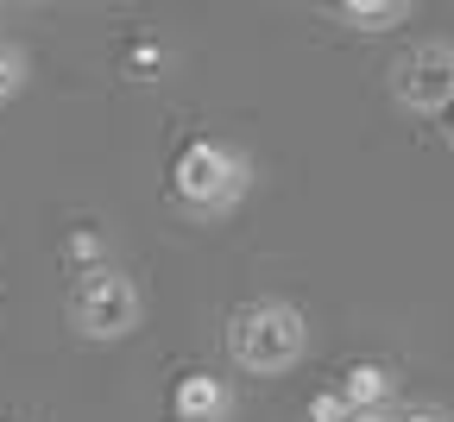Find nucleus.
I'll return each mask as SVG.
<instances>
[{
	"label": "nucleus",
	"mask_w": 454,
	"mask_h": 422,
	"mask_svg": "<svg viewBox=\"0 0 454 422\" xmlns=\"http://www.w3.org/2000/svg\"><path fill=\"white\" fill-rule=\"evenodd\" d=\"M64 253H70L76 271H95V265H107V239H101L95 227H76V233L64 239Z\"/></svg>",
	"instance_id": "10"
},
{
	"label": "nucleus",
	"mask_w": 454,
	"mask_h": 422,
	"mask_svg": "<svg viewBox=\"0 0 454 422\" xmlns=\"http://www.w3.org/2000/svg\"><path fill=\"white\" fill-rule=\"evenodd\" d=\"M26 82H32V57H26V44H20V38H0V107L20 101Z\"/></svg>",
	"instance_id": "9"
},
{
	"label": "nucleus",
	"mask_w": 454,
	"mask_h": 422,
	"mask_svg": "<svg viewBox=\"0 0 454 422\" xmlns=\"http://www.w3.org/2000/svg\"><path fill=\"white\" fill-rule=\"evenodd\" d=\"M64 309H70V328H76L82 340L114 347V340L139 334V322H145V290H139L133 271H121V265H95V271H76Z\"/></svg>",
	"instance_id": "3"
},
{
	"label": "nucleus",
	"mask_w": 454,
	"mask_h": 422,
	"mask_svg": "<svg viewBox=\"0 0 454 422\" xmlns=\"http://www.w3.org/2000/svg\"><path fill=\"white\" fill-rule=\"evenodd\" d=\"M328 20H340L348 32H391V26H411L417 7L411 0H334Z\"/></svg>",
	"instance_id": "7"
},
{
	"label": "nucleus",
	"mask_w": 454,
	"mask_h": 422,
	"mask_svg": "<svg viewBox=\"0 0 454 422\" xmlns=\"http://www.w3.org/2000/svg\"><path fill=\"white\" fill-rule=\"evenodd\" d=\"M303 353H309V316L284 296H259V303H240L227 316V359L253 379L303 366Z\"/></svg>",
	"instance_id": "2"
},
{
	"label": "nucleus",
	"mask_w": 454,
	"mask_h": 422,
	"mask_svg": "<svg viewBox=\"0 0 454 422\" xmlns=\"http://www.w3.org/2000/svg\"><path fill=\"white\" fill-rule=\"evenodd\" d=\"M397 422H454L442 403H411V410H397Z\"/></svg>",
	"instance_id": "12"
},
{
	"label": "nucleus",
	"mask_w": 454,
	"mask_h": 422,
	"mask_svg": "<svg viewBox=\"0 0 454 422\" xmlns=\"http://www.w3.org/2000/svg\"><path fill=\"white\" fill-rule=\"evenodd\" d=\"M253 158L234 145V139H190L177 152V164H170V196H177V208L202 215V221H227L247 196H253Z\"/></svg>",
	"instance_id": "1"
},
{
	"label": "nucleus",
	"mask_w": 454,
	"mask_h": 422,
	"mask_svg": "<svg viewBox=\"0 0 454 422\" xmlns=\"http://www.w3.org/2000/svg\"><path fill=\"white\" fill-rule=\"evenodd\" d=\"M385 89L404 113L442 120V107L454 101V38H417L411 51H397L385 70Z\"/></svg>",
	"instance_id": "4"
},
{
	"label": "nucleus",
	"mask_w": 454,
	"mask_h": 422,
	"mask_svg": "<svg viewBox=\"0 0 454 422\" xmlns=\"http://www.w3.org/2000/svg\"><path fill=\"white\" fill-rule=\"evenodd\" d=\"M442 139H448V145H454V101H448V107H442Z\"/></svg>",
	"instance_id": "13"
},
{
	"label": "nucleus",
	"mask_w": 454,
	"mask_h": 422,
	"mask_svg": "<svg viewBox=\"0 0 454 422\" xmlns=\"http://www.w3.org/2000/svg\"><path fill=\"white\" fill-rule=\"evenodd\" d=\"M121 70H127V82H164L170 51H164L158 38H133V44L121 51Z\"/></svg>",
	"instance_id": "8"
},
{
	"label": "nucleus",
	"mask_w": 454,
	"mask_h": 422,
	"mask_svg": "<svg viewBox=\"0 0 454 422\" xmlns=\"http://www.w3.org/2000/svg\"><path fill=\"white\" fill-rule=\"evenodd\" d=\"M340 397H348L354 416H372V410H397V366H385V359H354L348 372H340L334 385Z\"/></svg>",
	"instance_id": "6"
},
{
	"label": "nucleus",
	"mask_w": 454,
	"mask_h": 422,
	"mask_svg": "<svg viewBox=\"0 0 454 422\" xmlns=\"http://www.w3.org/2000/svg\"><path fill=\"white\" fill-rule=\"evenodd\" d=\"M170 422H234L240 397L234 385H227L221 372H184L177 385H170Z\"/></svg>",
	"instance_id": "5"
},
{
	"label": "nucleus",
	"mask_w": 454,
	"mask_h": 422,
	"mask_svg": "<svg viewBox=\"0 0 454 422\" xmlns=\"http://www.w3.org/2000/svg\"><path fill=\"white\" fill-rule=\"evenodd\" d=\"M303 422H354V410H348V397H340V391L328 385V391H316V397H309Z\"/></svg>",
	"instance_id": "11"
},
{
	"label": "nucleus",
	"mask_w": 454,
	"mask_h": 422,
	"mask_svg": "<svg viewBox=\"0 0 454 422\" xmlns=\"http://www.w3.org/2000/svg\"><path fill=\"white\" fill-rule=\"evenodd\" d=\"M354 422H397V410H372V416H354Z\"/></svg>",
	"instance_id": "14"
}]
</instances>
